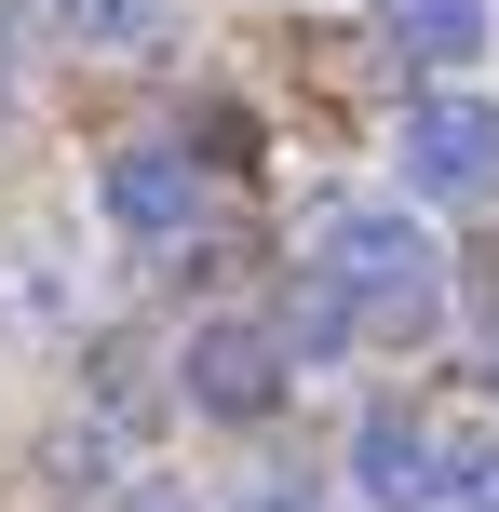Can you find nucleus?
<instances>
[{"label": "nucleus", "mask_w": 499, "mask_h": 512, "mask_svg": "<svg viewBox=\"0 0 499 512\" xmlns=\"http://www.w3.org/2000/svg\"><path fill=\"white\" fill-rule=\"evenodd\" d=\"M311 270L365 310V337H419V324H432V230H419L405 203H324Z\"/></svg>", "instance_id": "nucleus-1"}, {"label": "nucleus", "mask_w": 499, "mask_h": 512, "mask_svg": "<svg viewBox=\"0 0 499 512\" xmlns=\"http://www.w3.org/2000/svg\"><path fill=\"white\" fill-rule=\"evenodd\" d=\"M392 149H405V203H446V216L499 203V95H473V81H432Z\"/></svg>", "instance_id": "nucleus-2"}, {"label": "nucleus", "mask_w": 499, "mask_h": 512, "mask_svg": "<svg viewBox=\"0 0 499 512\" xmlns=\"http://www.w3.org/2000/svg\"><path fill=\"white\" fill-rule=\"evenodd\" d=\"M284 378H297V364H284V337H270V324H243V310L189 324V351H176V405H189V418H230V432L284 405Z\"/></svg>", "instance_id": "nucleus-3"}, {"label": "nucleus", "mask_w": 499, "mask_h": 512, "mask_svg": "<svg viewBox=\"0 0 499 512\" xmlns=\"http://www.w3.org/2000/svg\"><path fill=\"white\" fill-rule=\"evenodd\" d=\"M95 216L122 243H189V216H203V162L176 149V135H135V149L95 162Z\"/></svg>", "instance_id": "nucleus-4"}, {"label": "nucleus", "mask_w": 499, "mask_h": 512, "mask_svg": "<svg viewBox=\"0 0 499 512\" xmlns=\"http://www.w3.org/2000/svg\"><path fill=\"white\" fill-rule=\"evenodd\" d=\"M432 459H446V432L419 405H365L351 418V499L365 512H432Z\"/></svg>", "instance_id": "nucleus-5"}, {"label": "nucleus", "mask_w": 499, "mask_h": 512, "mask_svg": "<svg viewBox=\"0 0 499 512\" xmlns=\"http://www.w3.org/2000/svg\"><path fill=\"white\" fill-rule=\"evenodd\" d=\"M378 27H392V54H419V68H473L486 54V0H378Z\"/></svg>", "instance_id": "nucleus-6"}, {"label": "nucleus", "mask_w": 499, "mask_h": 512, "mask_svg": "<svg viewBox=\"0 0 499 512\" xmlns=\"http://www.w3.org/2000/svg\"><path fill=\"white\" fill-rule=\"evenodd\" d=\"M270 337H284V364H338L351 337H365V310H351L324 270H297V297H284V324H270Z\"/></svg>", "instance_id": "nucleus-7"}, {"label": "nucleus", "mask_w": 499, "mask_h": 512, "mask_svg": "<svg viewBox=\"0 0 499 512\" xmlns=\"http://www.w3.org/2000/svg\"><path fill=\"white\" fill-rule=\"evenodd\" d=\"M68 41H95V54H149L162 41V0H41Z\"/></svg>", "instance_id": "nucleus-8"}, {"label": "nucleus", "mask_w": 499, "mask_h": 512, "mask_svg": "<svg viewBox=\"0 0 499 512\" xmlns=\"http://www.w3.org/2000/svg\"><path fill=\"white\" fill-rule=\"evenodd\" d=\"M432 512H499V432H446V459H432Z\"/></svg>", "instance_id": "nucleus-9"}, {"label": "nucleus", "mask_w": 499, "mask_h": 512, "mask_svg": "<svg viewBox=\"0 0 499 512\" xmlns=\"http://www.w3.org/2000/svg\"><path fill=\"white\" fill-rule=\"evenodd\" d=\"M122 512H203V499H189V486H162V472H135V486H122Z\"/></svg>", "instance_id": "nucleus-10"}]
</instances>
